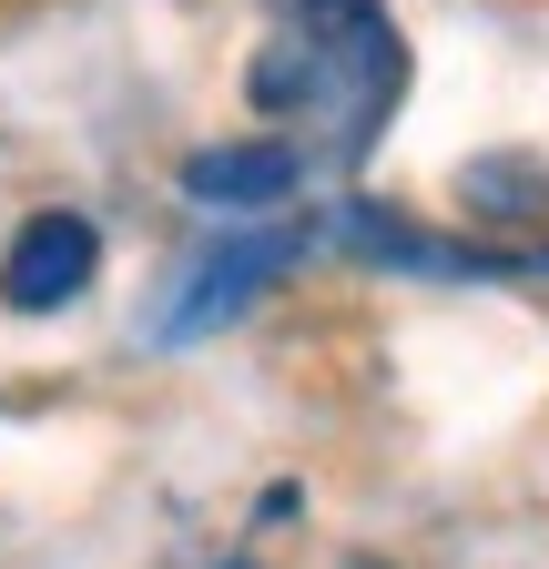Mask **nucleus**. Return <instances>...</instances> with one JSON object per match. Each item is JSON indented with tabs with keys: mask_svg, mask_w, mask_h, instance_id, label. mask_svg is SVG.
<instances>
[{
	"mask_svg": "<svg viewBox=\"0 0 549 569\" xmlns=\"http://www.w3.org/2000/svg\"><path fill=\"white\" fill-rule=\"evenodd\" d=\"M102 264V234L82 224V213H31V224L11 234V254H0V296H11L21 316H51V306H72L82 284Z\"/></svg>",
	"mask_w": 549,
	"mask_h": 569,
	"instance_id": "7ed1b4c3",
	"label": "nucleus"
},
{
	"mask_svg": "<svg viewBox=\"0 0 549 569\" xmlns=\"http://www.w3.org/2000/svg\"><path fill=\"white\" fill-rule=\"evenodd\" d=\"M286 264H296V234H244V244H214L203 264H183V284H173V296L143 316V336H153V346L224 336V326H234V316L264 296V284L286 274Z\"/></svg>",
	"mask_w": 549,
	"mask_h": 569,
	"instance_id": "f03ea898",
	"label": "nucleus"
},
{
	"mask_svg": "<svg viewBox=\"0 0 549 569\" xmlns=\"http://www.w3.org/2000/svg\"><path fill=\"white\" fill-rule=\"evenodd\" d=\"M357 569H377V559H357Z\"/></svg>",
	"mask_w": 549,
	"mask_h": 569,
	"instance_id": "0eeeda50",
	"label": "nucleus"
},
{
	"mask_svg": "<svg viewBox=\"0 0 549 569\" xmlns=\"http://www.w3.org/2000/svg\"><path fill=\"white\" fill-rule=\"evenodd\" d=\"M306 183V163L286 153V142H203V153L183 163V193L203 213H274Z\"/></svg>",
	"mask_w": 549,
	"mask_h": 569,
	"instance_id": "20e7f679",
	"label": "nucleus"
},
{
	"mask_svg": "<svg viewBox=\"0 0 549 569\" xmlns=\"http://www.w3.org/2000/svg\"><path fill=\"white\" fill-rule=\"evenodd\" d=\"M306 41H316V102L336 112V142L367 153L397 82H407V51L387 31L377 0H306Z\"/></svg>",
	"mask_w": 549,
	"mask_h": 569,
	"instance_id": "f257e3e1",
	"label": "nucleus"
},
{
	"mask_svg": "<svg viewBox=\"0 0 549 569\" xmlns=\"http://www.w3.org/2000/svg\"><path fill=\"white\" fill-rule=\"evenodd\" d=\"M244 92H254L264 112H296V102H316V41H274V51L244 71Z\"/></svg>",
	"mask_w": 549,
	"mask_h": 569,
	"instance_id": "423d86ee",
	"label": "nucleus"
},
{
	"mask_svg": "<svg viewBox=\"0 0 549 569\" xmlns=\"http://www.w3.org/2000/svg\"><path fill=\"white\" fill-rule=\"evenodd\" d=\"M347 244H357V254H377V264H418V274H478V254H458V244H438V234L387 224L377 203H357V213H347Z\"/></svg>",
	"mask_w": 549,
	"mask_h": 569,
	"instance_id": "39448f33",
	"label": "nucleus"
}]
</instances>
